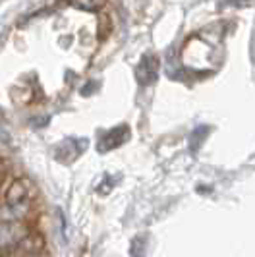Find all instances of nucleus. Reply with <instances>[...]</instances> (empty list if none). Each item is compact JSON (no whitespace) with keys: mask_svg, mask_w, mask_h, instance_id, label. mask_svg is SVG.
Instances as JSON below:
<instances>
[{"mask_svg":"<svg viewBox=\"0 0 255 257\" xmlns=\"http://www.w3.org/2000/svg\"><path fill=\"white\" fill-rule=\"evenodd\" d=\"M33 195H35L33 182L29 180V178H26V176H20V178H16V180H12L8 184L2 201H4V207L10 213H14V217L18 220L22 215H26L27 207L31 205Z\"/></svg>","mask_w":255,"mask_h":257,"instance_id":"1","label":"nucleus"},{"mask_svg":"<svg viewBox=\"0 0 255 257\" xmlns=\"http://www.w3.org/2000/svg\"><path fill=\"white\" fill-rule=\"evenodd\" d=\"M27 232H29V226H26L20 220L0 222V251L18 249V245L27 236Z\"/></svg>","mask_w":255,"mask_h":257,"instance_id":"2","label":"nucleus"},{"mask_svg":"<svg viewBox=\"0 0 255 257\" xmlns=\"http://www.w3.org/2000/svg\"><path fill=\"white\" fill-rule=\"evenodd\" d=\"M159 72H161L159 56L153 54V52H145L140 58L138 66H136V81L143 87L153 85L155 81L159 79Z\"/></svg>","mask_w":255,"mask_h":257,"instance_id":"3","label":"nucleus"},{"mask_svg":"<svg viewBox=\"0 0 255 257\" xmlns=\"http://www.w3.org/2000/svg\"><path fill=\"white\" fill-rule=\"evenodd\" d=\"M130 140V128L126 124H120V126H114L110 128L106 134H102V138L99 140V151L104 153V151H112V149H118L122 147L124 143Z\"/></svg>","mask_w":255,"mask_h":257,"instance_id":"4","label":"nucleus"},{"mask_svg":"<svg viewBox=\"0 0 255 257\" xmlns=\"http://www.w3.org/2000/svg\"><path fill=\"white\" fill-rule=\"evenodd\" d=\"M45 247H47L45 236H43L41 232H33V230L27 232V236L20 242V245H18V249L27 257L41 255V253L45 251Z\"/></svg>","mask_w":255,"mask_h":257,"instance_id":"5","label":"nucleus"},{"mask_svg":"<svg viewBox=\"0 0 255 257\" xmlns=\"http://www.w3.org/2000/svg\"><path fill=\"white\" fill-rule=\"evenodd\" d=\"M85 149V142L83 140H66V142L58 147L56 151V159L62 163H72L74 159H77Z\"/></svg>","mask_w":255,"mask_h":257,"instance_id":"6","label":"nucleus"},{"mask_svg":"<svg viewBox=\"0 0 255 257\" xmlns=\"http://www.w3.org/2000/svg\"><path fill=\"white\" fill-rule=\"evenodd\" d=\"M72 6L87 12H97L104 6V0H72Z\"/></svg>","mask_w":255,"mask_h":257,"instance_id":"7","label":"nucleus"},{"mask_svg":"<svg viewBox=\"0 0 255 257\" xmlns=\"http://www.w3.org/2000/svg\"><path fill=\"white\" fill-rule=\"evenodd\" d=\"M0 257H27V255H24L20 249H6V251H0Z\"/></svg>","mask_w":255,"mask_h":257,"instance_id":"8","label":"nucleus"},{"mask_svg":"<svg viewBox=\"0 0 255 257\" xmlns=\"http://www.w3.org/2000/svg\"><path fill=\"white\" fill-rule=\"evenodd\" d=\"M2 176H4V163L0 161V180H2Z\"/></svg>","mask_w":255,"mask_h":257,"instance_id":"9","label":"nucleus"}]
</instances>
